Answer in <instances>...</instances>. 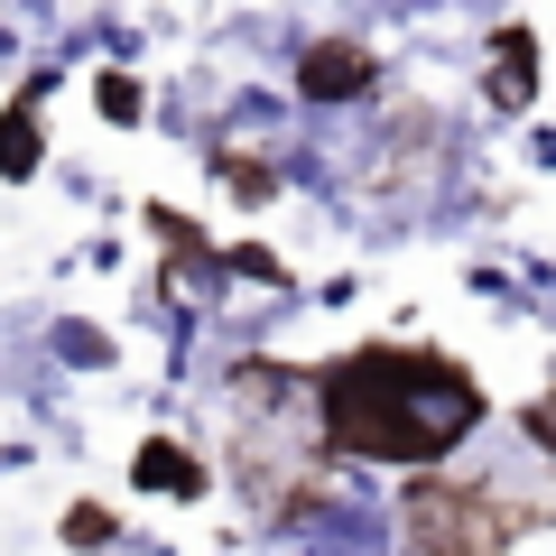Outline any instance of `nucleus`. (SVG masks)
Wrapping results in <instances>:
<instances>
[{
    "label": "nucleus",
    "instance_id": "1",
    "mask_svg": "<svg viewBox=\"0 0 556 556\" xmlns=\"http://www.w3.org/2000/svg\"><path fill=\"white\" fill-rule=\"evenodd\" d=\"M482 427V390L464 362L417 353V343H362L325 371V455L362 464H445Z\"/></svg>",
    "mask_w": 556,
    "mask_h": 556
},
{
    "label": "nucleus",
    "instance_id": "2",
    "mask_svg": "<svg viewBox=\"0 0 556 556\" xmlns=\"http://www.w3.org/2000/svg\"><path fill=\"white\" fill-rule=\"evenodd\" d=\"M399 529H408L417 556H510V538L529 529L519 501H501L492 482H408L399 501Z\"/></svg>",
    "mask_w": 556,
    "mask_h": 556
},
{
    "label": "nucleus",
    "instance_id": "3",
    "mask_svg": "<svg viewBox=\"0 0 556 556\" xmlns=\"http://www.w3.org/2000/svg\"><path fill=\"white\" fill-rule=\"evenodd\" d=\"M371 47H353V38H325V47H306L298 56V93L306 102H353V93H371Z\"/></svg>",
    "mask_w": 556,
    "mask_h": 556
},
{
    "label": "nucleus",
    "instance_id": "4",
    "mask_svg": "<svg viewBox=\"0 0 556 556\" xmlns=\"http://www.w3.org/2000/svg\"><path fill=\"white\" fill-rule=\"evenodd\" d=\"M529 93H538V38L501 28L492 38V112H529Z\"/></svg>",
    "mask_w": 556,
    "mask_h": 556
},
{
    "label": "nucleus",
    "instance_id": "5",
    "mask_svg": "<svg viewBox=\"0 0 556 556\" xmlns=\"http://www.w3.org/2000/svg\"><path fill=\"white\" fill-rule=\"evenodd\" d=\"M38 149H47V121H38V93H20V102H10V112H0V177L20 186V177H28V159H38Z\"/></svg>",
    "mask_w": 556,
    "mask_h": 556
},
{
    "label": "nucleus",
    "instance_id": "6",
    "mask_svg": "<svg viewBox=\"0 0 556 556\" xmlns=\"http://www.w3.org/2000/svg\"><path fill=\"white\" fill-rule=\"evenodd\" d=\"M139 482H149V492H186V501H195L204 492V464L186 455L177 437H149V445H139Z\"/></svg>",
    "mask_w": 556,
    "mask_h": 556
},
{
    "label": "nucleus",
    "instance_id": "7",
    "mask_svg": "<svg viewBox=\"0 0 556 556\" xmlns=\"http://www.w3.org/2000/svg\"><path fill=\"white\" fill-rule=\"evenodd\" d=\"M214 167H223V186H232L241 204H269V195H278V177H269V167H260V159H241V149H223Z\"/></svg>",
    "mask_w": 556,
    "mask_h": 556
},
{
    "label": "nucleus",
    "instance_id": "8",
    "mask_svg": "<svg viewBox=\"0 0 556 556\" xmlns=\"http://www.w3.org/2000/svg\"><path fill=\"white\" fill-rule=\"evenodd\" d=\"M93 102H102V121H139V112H149L130 75H102V84H93Z\"/></svg>",
    "mask_w": 556,
    "mask_h": 556
},
{
    "label": "nucleus",
    "instance_id": "9",
    "mask_svg": "<svg viewBox=\"0 0 556 556\" xmlns=\"http://www.w3.org/2000/svg\"><path fill=\"white\" fill-rule=\"evenodd\" d=\"M529 437H538V445H547V455H556V390H547V399H538V408H529Z\"/></svg>",
    "mask_w": 556,
    "mask_h": 556
}]
</instances>
